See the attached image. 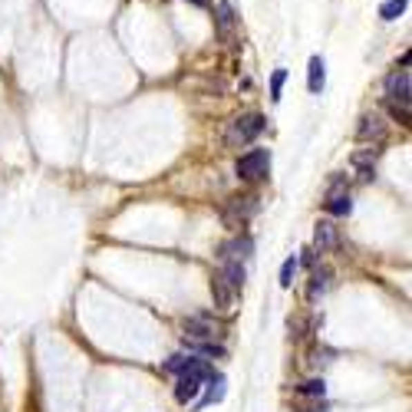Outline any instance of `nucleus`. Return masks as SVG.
<instances>
[{
  "mask_svg": "<svg viewBox=\"0 0 412 412\" xmlns=\"http://www.w3.org/2000/svg\"><path fill=\"white\" fill-rule=\"evenodd\" d=\"M264 116L261 112H248V116H237L228 129V146L231 148H241V146H251L257 135L264 133Z\"/></svg>",
  "mask_w": 412,
  "mask_h": 412,
  "instance_id": "obj_1",
  "label": "nucleus"
},
{
  "mask_svg": "<svg viewBox=\"0 0 412 412\" xmlns=\"http://www.w3.org/2000/svg\"><path fill=\"white\" fill-rule=\"evenodd\" d=\"M208 376H211V369H208L202 360H192V363H188V369L178 376L175 399H178V402H192V399L202 393V383H208Z\"/></svg>",
  "mask_w": 412,
  "mask_h": 412,
  "instance_id": "obj_2",
  "label": "nucleus"
},
{
  "mask_svg": "<svg viewBox=\"0 0 412 412\" xmlns=\"http://www.w3.org/2000/svg\"><path fill=\"white\" fill-rule=\"evenodd\" d=\"M182 330H185V340L195 343V346H208V343H215V340L221 337V326L215 324V317H205V313L188 317V320L182 324Z\"/></svg>",
  "mask_w": 412,
  "mask_h": 412,
  "instance_id": "obj_3",
  "label": "nucleus"
},
{
  "mask_svg": "<svg viewBox=\"0 0 412 412\" xmlns=\"http://www.w3.org/2000/svg\"><path fill=\"white\" fill-rule=\"evenodd\" d=\"M267 168H271V152H267V148H251V152H244V155L237 159V175L244 178V182L264 178Z\"/></svg>",
  "mask_w": 412,
  "mask_h": 412,
  "instance_id": "obj_4",
  "label": "nucleus"
},
{
  "mask_svg": "<svg viewBox=\"0 0 412 412\" xmlns=\"http://www.w3.org/2000/svg\"><path fill=\"white\" fill-rule=\"evenodd\" d=\"M386 96H389V103L409 106L412 89H409V70H406V66H402V70H396V73L386 76Z\"/></svg>",
  "mask_w": 412,
  "mask_h": 412,
  "instance_id": "obj_5",
  "label": "nucleus"
},
{
  "mask_svg": "<svg viewBox=\"0 0 412 412\" xmlns=\"http://www.w3.org/2000/svg\"><path fill=\"white\" fill-rule=\"evenodd\" d=\"M257 211V198H235L231 202V208H224V224H231V228H241L244 221L251 218Z\"/></svg>",
  "mask_w": 412,
  "mask_h": 412,
  "instance_id": "obj_6",
  "label": "nucleus"
},
{
  "mask_svg": "<svg viewBox=\"0 0 412 412\" xmlns=\"http://www.w3.org/2000/svg\"><path fill=\"white\" fill-rule=\"evenodd\" d=\"M211 297H215V307L218 310H235V304H237V291L221 274L211 277Z\"/></svg>",
  "mask_w": 412,
  "mask_h": 412,
  "instance_id": "obj_7",
  "label": "nucleus"
},
{
  "mask_svg": "<svg viewBox=\"0 0 412 412\" xmlns=\"http://www.w3.org/2000/svg\"><path fill=\"white\" fill-rule=\"evenodd\" d=\"M340 244V231H337V224H330V221H320L317 224V231H313V248L320 251H333Z\"/></svg>",
  "mask_w": 412,
  "mask_h": 412,
  "instance_id": "obj_8",
  "label": "nucleus"
},
{
  "mask_svg": "<svg viewBox=\"0 0 412 412\" xmlns=\"http://www.w3.org/2000/svg\"><path fill=\"white\" fill-rule=\"evenodd\" d=\"M324 83H326V66H324V57H310V66H307V89L313 96L324 92Z\"/></svg>",
  "mask_w": 412,
  "mask_h": 412,
  "instance_id": "obj_9",
  "label": "nucleus"
},
{
  "mask_svg": "<svg viewBox=\"0 0 412 412\" xmlns=\"http://www.w3.org/2000/svg\"><path fill=\"white\" fill-rule=\"evenodd\" d=\"M326 211L330 215H350L353 211V202H350V192H340V182L330 188V198H326Z\"/></svg>",
  "mask_w": 412,
  "mask_h": 412,
  "instance_id": "obj_10",
  "label": "nucleus"
},
{
  "mask_svg": "<svg viewBox=\"0 0 412 412\" xmlns=\"http://www.w3.org/2000/svg\"><path fill=\"white\" fill-rule=\"evenodd\" d=\"M251 251H254V241L244 235V237H235L231 244H224V248H221V257H224V261H241V257H251Z\"/></svg>",
  "mask_w": 412,
  "mask_h": 412,
  "instance_id": "obj_11",
  "label": "nucleus"
},
{
  "mask_svg": "<svg viewBox=\"0 0 412 412\" xmlns=\"http://www.w3.org/2000/svg\"><path fill=\"white\" fill-rule=\"evenodd\" d=\"M356 135H360L363 142H366V139H383V135H386V122L376 116V112H373V116H363V119H360Z\"/></svg>",
  "mask_w": 412,
  "mask_h": 412,
  "instance_id": "obj_12",
  "label": "nucleus"
},
{
  "mask_svg": "<svg viewBox=\"0 0 412 412\" xmlns=\"http://www.w3.org/2000/svg\"><path fill=\"white\" fill-rule=\"evenodd\" d=\"M215 20H218L221 37H231V33H235V10H231L228 0H221L218 7H215Z\"/></svg>",
  "mask_w": 412,
  "mask_h": 412,
  "instance_id": "obj_13",
  "label": "nucleus"
},
{
  "mask_svg": "<svg viewBox=\"0 0 412 412\" xmlns=\"http://www.w3.org/2000/svg\"><path fill=\"white\" fill-rule=\"evenodd\" d=\"M218 274L228 280L235 291H241V287H244V264H241V261H224Z\"/></svg>",
  "mask_w": 412,
  "mask_h": 412,
  "instance_id": "obj_14",
  "label": "nucleus"
},
{
  "mask_svg": "<svg viewBox=\"0 0 412 412\" xmlns=\"http://www.w3.org/2000/svg\"><path fill=\"white\" fill-rule=\"evenodd\" d=\"M406 7H409V0H386L383 7H380V17L383 20H399V17L406 14Z\"/></svg>",
  "mask_w": 412,
  "mask_h": 412,
  "instance_id": "obj_15",
  "label": "nucleus"
},
{
  "mask_svg": "<svg viewBox=\"0 0 412 412\" xmlns=\"http://www.w3.org/2000/svg\"><path fill=\"white\" fill-rule=\"evenodd\" d=\"M208 396H205V402L202 406H211V402H221L224 399V376H208Z\"/></svg>",
  "mask_w": 412,
  "mask_h": 412,
  "instance_id": "obj_16",
  "label": "nucleus"
},
{
  "mask_svg": "<svg viewBox=\"0 0 412 412\" xmlns=\"http://www.w3.org/2000/svg\"><path fill=\"white\" fill-rule=\"evenodd\" d=\"M297 393H300V396H320L324 399L326 396V383L324 380H307V383L297 386Z\"/></svg>",
  "mask_w": 412,
  "mask_h": 412,
  "instance_id": "obj_17",
  "label": "nucleus"
},
{
  "mask_svg": "<svg viewBox=\"0 0 412 412\" xmlns=\"http://www.w3.org/2000/svg\"><path fill=\"white\" fill-rule=\"evenodd\" d=\"M310 280H313V284H310V297H317L320 291H326V284H330V271H326V267H317Z\"/></svg>",
  "mask_w": 412,
  "mask_h": 412,
  "instance_id": "obj_18",
  "label": "nucleus"
},
{
  "mask_svg": "<svg viewBox=\"0 0 412 412\" xmlns=\"http://www.w3.org/2000/svg\"><path fill=\"white\" fill-rule=\"evenodd\" d=\"M297 257L294 254H291V257H287V261H284V267H280V287H291V284H294V274H297Z\"/></svg>",
  "mask_w": 412,
  "mask_h": 412,
  "instance_id": "obj_19",
  "label": "nucleus"
},
{
  "mask_svg": "<svg viewBox=\"0 0 412 412\" xmlns=\"http://www.w3.org/2000/svg\"><path fill=\"white\" fill-rule=\"evenodd\" d=\"M284 83H287V70H274V76H271V99H274V103H280Z\"/></svg>",
  "mask_w": 412,
  "mask_h": 412,
  "instance_id": "obj_20",
  "label": "nucleus"
},
{
  "mask_svg": "<svg viewBox=\"0 0 412 412\" xmlns=\"http://www.w3.org/2000/svg\"><path fill=\"white\" fill-rule=\"evenodd\" d=\"M188 363H192V356H172V360H168V363H165V369H168V373H185V369H188Z\"/></svg>",
  "mask_w": 412,
  "mask_h": 412,
  "instance_id": "obj_21",
  "label": "nucleus"
},
{
  "mask_svg": "<svg viewBox=\"0 0 412 412\" xmlns=\"http://www.w3.org/2000/svg\"><path fill=\"white\" fill-rule=\"evenodd\" d=\"M297 412H310V409H297Z\"/></svg>",
  "mask_w": 412,
  "mask_h": 412,
  "instance_id": "obj_22",
  "label": "nucleus"
},
{
  "mask_svg": "<svg viewBox=\"0 0 412 412\" xmlns=\"http://www.w3.org/2000/svg\"><path fill=\"white\" fill-rule=\"evenodd\" d=\"M195 3H205V0H195Z\"/></svg>",
  "mask_w": 412,
  "mask_h": 412,
  "instance_id": "obj_23",
  "label": "nucleus"
}]
</instances>
